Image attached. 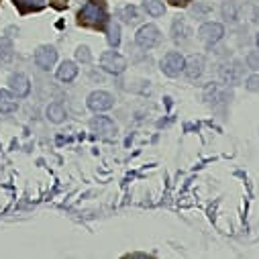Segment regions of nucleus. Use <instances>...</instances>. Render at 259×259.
<instances>
[{
	"label": "nucleus",
	"mask_w": 259,
	"mask_h": 259,
	"mask_svg": "<svg viewBox=\"0 0 259 259\" xmlns=\"http://www.w3.org/2000/svg\"><path fill=\"white\" fill-rule=\"evenodd\" d=\"M100 68L106 72V74H112V76H120L124 70H126V59L118 53V51H104L100 55Z\"/></svg>",
	"instance_id": "1"
},
{
	"label": "nucleus",
	"mask_w": 259,
	"mask_h": 259,
	"mask_svg": "<svg viewBox=\"0 0 259 259\" xmlns=\"http://www.w3.org/2000/svg\"><path fill=\"white\" fill-rule=\"evenodd\" d=\"M184 66H186V57L180 53V51H169L163 55V59L159 61V70L169 76V78H176L184 72Z\"/></svg>",
	"instance_id": "2"
},
{
	"label": "nucleus",
	"mask_w": 259,
	"mask_h": 259,
	"mask_svg": "<svg viewBox=\"0 0 259 259\" xmlns=\"http://www.w3.org/2000/svg\"><path fill=\"white\" fill-rule=\"evenodd\" d=\"M86 104H88V108L92 110V112H106V110H110L112 106H114V96L110 94V92H106V90H94V92H90L88 94V98H86Z\"/></svg>",
	"instance_id": "3"
},
{
	"label": "nucleus",
	"mask_w": 259,
	"mask_h": 259,
	"mask_svg": "<svg viewBox=\"0 0 259 259\" xmlns=\"http://www.w3.org/2000/svg\"><path fill=\"white\" fill-rule=\"evenodd\" d=\"M80 23L90 25V27H102V23H106V11H104V7L102 5L88 3L80 11Z\"/></svg>",
	"instance_id": "4"
},
{
	"label": "nucleus",
	"mask_w": 259,
	"mask_h": 259,
	"mask_svg": "<svg viewBox=\"0 0 259 259\" xmlns=\"http://www.w3.org/2000/svg\"><path fill=\"white\" fill-rule=\"evenodd\" d=\"M159 41H161V31L155 25H143L135 35V43L141 49H153L159 45Z\"/></svg>",
	"instance_id": "5"
},
{
	"label": "nucleus",
	"mask_w": 259,
	"mask_h": 259,
	"mask_svg": "<svg viewBox=\"0 0 259 259\" xmlns=\"http://www.w3.org/2000/svg\"><path fill=\"white\" fill-rule=\"evenodd\" d=\"M219 78L227 86H237L243 78V63L239 59H233L231 63H223L219 68Z\"/></svg>",
	"instance_id": "6"
},
{
	"label": "nucleus",
	"mask_w": 259,
	"mask_h": 259,
	"mask_svg": "<svg viewBox=\"0 0 259 259\" xmlns=\"http://www.w3.org/2000/svg\"><path fill=\"white\" fill-rule=\"evenodd\" d=\"M223 37H225V27L221 23L208 21V23H202L198 29V39L206 45H217L219 41H223Z\"/></svg>",
	"instance_id": "7"
},
{
	"label": "nucleus",
	"mask_w": 259,
	"mask_h": 259,
	"mask_svg": "<svg viewBox=\"0 0 259 259\" xmlns=\"http://www.w3.org/2000/svg\"><path fill=\"white\" fill-rule=\"evenodd\" d=\"M33 61H35V66H37L39 70H43V72L51 70V68L55 66V61H57V51H55V47H53V45H41V47L35 51Z\"/></svg>",
	"instance_id": "8"
},
{
	"label": "nucleus",
	"mask_w": 259,
	"mask_h": 259,
	"mask_svg": "<svg viewBox=\"0 0 259 259\" xmlns=\"http://www.w3.org/2000/svg\"><path fill=\"white\" fill-rule=\"evenodd\" d=\"M169 35H171V39H174L176 43L182 45V43H188V41L192 39L194 31H192V27H190V23H188L186 17H176L174 23H171V31H169Z\"/></svg>",
	"instance_id": "9"
},
{
	"label": "nucleus",
	"mask_w": 259,
	"mask_h": 259,
	"mask_svg": "<svg viewBox=\"0 0 259 259\" xmlns=\"http://www.w3.org/2000/svg\"><path fill=\"white\" fill-rule=\"evenodd\" d=\"M204 70H206V59H204V55L196 53V55H190V57L186 59L184 74H186L188 80H198V78H202Z\"/></svg>",
	"instance_id": "10"
},
{
	"label": "nucleus",
	"mask_w": 259,
	"mask_h": 259,
	"mask_svg": "<svg viewBox=\"0 0 259 259\" xmlns=\"http://www.w3.org/2000/svg\"><path fill=\"white\" fill-rule=\"evenodd\" d=\"M90 128H92V133H96L98 137H106V139L114 137V133H116V124L108 116H94L90 120Z\"/></svg>",
	"instance_id": "11"
},
{
	"label": "nucleus",
	"mask_w": 259,
	"mask_h": 259,
	"mask_svg": "<svg viewBox=\"0 0 259 259\" xmlns=\"http://www.w3.org/2000/svg\"><path fill=\"white\" fill-rule=\"evenodd\" d=\"M9 88L17 98H25L31 92V80L25 74H13L9 80Z\"/></svg>",
	"instance_id": "12"
},
{
	"label": "nucleus",
	"mask_w": 259,
	"mask_h": 259,
	"mask_svg": "<svg viewBox=\"0 0 259 259\" xmlns=\"http://www.w3.org/2000/svg\"><path fill=\"white\" fill-rule=\"evenodd\" d=\"M231 98V94L227 90H223L219 84H208L204 88V100L208 104H217V102H227Z\"/></svg>",
	"instance_id": "13"
},
{
	"label": "nucleus",
	"mask_w": 259,
	"mask_h": 259,
	"mask_svg": "<svg viewBox=\"0 0 259 259\" xmlns=\"http://www.w3.org/2000/svg\"><path fill=\"white\" fill-rule=\"evenodd\" d=\"M55 76H57V80L59 82H72V80H76V76H78V66L74 61H61V66L57 68V72H55Z\"/></svg>",
	"instance_id": "14"
},
{
	"label": "nucleus",
	"mask_w": 259,
	"mask_h": 259,
	"mask_svg": "<svg viewBox=\"0 0 259 259\" xmlns=\"http://www.w3.org/2000/svg\"><path fill=\"white\" fill-rule=\"evenodd\" d=\"M45 116H47V120H51V122L59 124V122L66 120L68 110H66V106H63L61 102H51V104L45 108Z\"/></svg>",
	"instance_id": "15"
},
{
	"label": "nucleus",
	"mask_w": 259,
	"mask_h": 259,
	"mask_svg": "<svg viewBox=\"0 0 259 259\" xmlns=\"http://www.w3.org/2000/svg\"><path fill=\"white\" fill-rule=\"evenodd\" d=\"M19 108V100L11 90H0V112L11 114Z\"/></svg>",
	"instance_id": "16"
},
{
	"label": "nucleus",
	"mask_w": 259,
	"mask_h": 259,
	"mask_svg": "<svg viewBox=\"0 0 259 259\" xmlns=\"http://www.w3.org/2000/svg\"><path fill=\"white\" fill-rule=\"evenodd\" d=\"M143 11H145L149 17L157 19V17H163L165 5H163V0H143Z\"/></svg>",
	"instance_id": "17"
},
{
	"label": "nucleus",
	"mask_w": 259,
	"mask_h": 259,
	"mask_svg": "<svg viewBox=\"0 0 259 259\" xmlns=\"http://www.w3.org/2000/svg\"><path fill=\"white\" fill-rule=\"evenodd\" d=\"M15 55V45L9 37H0V63H9Z\"/></svg>",
	"instance_id": "18"
},
{
	"label": "nucleus",
	"mask_w": 259,
	"mask_h": 259,
	"mask_svg": "<svg viewBox=\"0 0 259 259\" xmlns=\"http://www.w3.org/2000/svg\"><path fill=\"white\" fill-rule=\"evenodd\" d=\"M120 19L124 21V23H137L139 21V11H137V7H133V5H128V7H124L122 11H120Z\"/></svg>",
	"instance_id": "19"
},
{
	"label": "nucleus",
	"mask_w": 259,
	"mask_h": 259,
	"mask_svg": "<svg viewBox=\"0 0 259 259\" xmlns=\"http://www.w3.org/2000/svg\"><path fill=\"white\" fill-rule=\"evenodd\" d=\"M108 43L112 47H118V43H120V27H118V23H110L108 25Z\"/></svg>",
	"instance_id": "20"
},
{
	"label": "nucleus",
	"mask_w": 259,
	"mask_h": 259,
	"mask_svg": "<svg viewBox=\"0 0 259 259\" xmlns=\"http://www.w3.org/2000/svg\"><path fill=\"white\" fill-rule=\"evenodd\" d=\"M245 61H247V68H249V70L259 72V49L249 51V53H247V57H245Z\"/></svg>",
	"instance_id": "21"
},
{
	"label": "nucleus",
	"mask_w": 259,
	"mask_h": 259,
	"mask_svg": "<svg viewBox=\"0 0 259 259\" xmlns=\"http://www.w3.org/2000/svg\"><path fill=\"white\" fill-rule=\"evenodd\" d=\"M76 59H78L80 63H90V61H92L90 47H88V45H80V47L76 49Z\"/></svg>",
	"instance_id": "22"
},
{
	"label": "nucleus",
	"mask_w": 259,
	"mask_h": 259,
	"mask_svg": "<svg viewBox=\"0 0 259 259\" xmlns=\"http://www.w3.org/2000/svg\"><path fill=\"white\" fill-rule=\"evenodd\" d=\"M245 88H247L249 92L259 94V74H251V76L245 80Z\"/></svg>",
	"instance_id": "23"
},
{
	"label": "nucleus",
	"mask_w": 259,
	"mask_h": 259,
	"mask_svg": "<svg viewBox=\"0 0 259 259\" xmlns=\"http://www.w3.org/2000/svg\"><path fill=\"white\" fill-rule=\"evenodd\" d=\"M21 7H27V9H39L43 5V0H17Z\"/></svg>",
	"instance_id": "24"
},
{
	"label": "nucleus",
	"mask_w": 259,
	"mask_h": 259,
	"mask_svg": "<svg viewBox=\"0 0 259 259\" xmlns=\"http://www.w3.org/2000/svg\"><path fill=\"white\" fill-rule=\"evenodd\" d=\"M251 21L259 25V7H257V9H253V13H251Z\"/></svg>",
	"instance_id": "25"
},
{
	"label": "nucleus",
	"mask_w": 259,
	"mask_h": 259,
	"mask_svg": "<svg viewBox=\"0 0 259 259\" xmlns=\"http://www.w3.org/2000/svg\"><path fill=\"white\" fill-rule=\"evenodd\" d=\"M169 3H174V5H186L188 0H169Z\"/></svg>",
	"instance_id": "26"
},
{
	"label": "nucleus",
	"mask_w": 259,
	"mask_h": 259,
	"mask_svg": "<svg viewBox=\"0 0 259 259\" xmlns=\"http://www.w3.org/2000/svg\"><path fill=\"white\" fill-rule=\"evenodd\" d=\"M255 41H257V49H259V33H257V37H255Z\"/></svg>",
	"instance_id": "27"
}]
</instances>
